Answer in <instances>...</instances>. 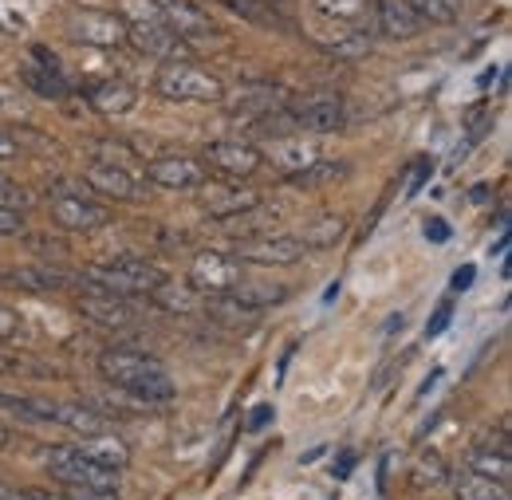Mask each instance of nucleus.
<instances>
[{
  "label": "nucleus",
  "mask_w": 512,
  "mask_h": 500,
  "mask_svg": "<svg viewBox=\"0 0 512 500\" xmlns=\"http://www.w3.org/2000/svg\"><path fill=\"white\" fill-rule=\"evenodd\" d=\"M99 375L107 378L115 390H127L138 402L154 406V402H170L178 394L174 378L166 371V363L158 355L146 351H130V347H111L99 355Z\"/></svg>",
  "instance_id": "nucleus-1"
},
{
  "label": "nucleus",
  "mask_w": 512,
  "mask_h": 500,
  "mask_svg": "<svg viewBox=\"0 0 512 500\" xmlns=\"http://www.w3.org/2000/svg\"><path fill=\"white\" fill-rule=\"evenodd\" d=\"M87 296H115V300H138L150 296L162 280H170V272L162 264L138 260V256H119L111 264H91L79 272Z\"/></svg>",
  "instance_id": "nucleus-2"
},
{
  "label": "nucleus",
  "mask_w": 512,
  "mask_h": 500,
  "mask_svg": "<svg viewBox=\"0 0 512 500\" xmlns=\"http://www.w3.org/2000/svg\"><path fill=\"white\" fill-rule=\"evenodd\" d=\"M154 91L170 103H225V83L190 60L166 63L154 75Z\"/></svg>",
  "instance_id": "nucleus-3"
},
{
  "label": "nucleus",
  "mask_w": 512,
  "mask_h": 500,
  "mask_svg": "<svg viewBox=\"0 0 512 500\" xmlns=\"http://www.w3.org/2000/svg\"><path fill=\"white\" fill-rule=\"evenodd\" d=\"M44 465H48V473L67 485V489H103V493H119V485H123V473L119 469H103V465H95L91 457H83L75 445H56V449H48L44 453Z\"/></svg>",
  "instance_id": "nucleus-4"
},
{
  "label": "nucleus",
  "mask_w": 512,
  "mask_h": 500,
  "mask_svg": "<svg viewBox=\"0 0 512 500\" xmlns=\"http://www.w3.org/2000/svg\"><path fill=\"white\" fill-rule=\"evenodd\" d=\"M233 256L241 264H264V268H288L300 264L304 256H312L308 245L296 233H260V237H237Z\"/></svg>",
  "instance_id": "nucleus-5"
},
{
  "label": "nucleus",
  "mask_w": 512,
  "mask_h": 500,
  "mask_svg": "<svg viewBox=\"0 0 512 500\" xmlns=\"http://www.w3.org/2000/svg\"><path fill=\"white\" fill-rule=\"evenodd\" d=\"M201 166L225 182H245L264 166V158H260V146L245 142V138H221L201 150Z\"/></svg>",
  "instance_id": "nucleus-6"
},
{
  "label": "nucleus",
  "mask_w": 512,
  "mask_h": 500,
  "mask_svg": "<svg viewBox=\"0 0 512 500\" xmlns=\"http://www.w3.org/2000/svg\"><path fill=\"white\" fill-rule=\"evenodd\" d=\"M67 36L75 44H87V48H123L127 44V24L119 20V12L75 8V12H67Z\"/></svg>",
  "instance_id": "nucleus-7"
},
{
  "label": "nucleus",
  "mask_w": 512,
  "mask_h": 500,
  "mask_svg": "<svg viewBox=\"0 0 512 500\" xmlns=\"http://www.w3.org/2000/svg\"><path fill=\"white\" fill-rule=\"evenodd\" d=\"M241 284V260L229 252L205 249L190 260V288L197 296H225Z\"/></svg>",
  "instance_id": "nucleus-8"
},
{
  "label": "nucleus",
  "mask_w": 512,
  "mask_h": 500,
  "mask_svg": "<svg viewBox=\"0 0 512 500\" xmlns=\"http://www.w3.org/2000/svg\"><path fill=\"white\" fill-rule=\"evenodd\" d=\"M52 221H56V229H64V233H99L103 225H111V205H99V201H91V197H75V193H67V189H56L52 193Z\"/></svg>",
  "instance_id": "nucleus-9"
},
{
  "label": "nucleus",
  "mask_w": 512,
  "mask_h": 500,
  "mask_svg": "<svg viewBox=\"0 0 512 500\" xmlns=\"http://www.w3.org/2000/svg\"><path fill=\"white\" fill-rule=\"evenodd\" d=\"M146 182L162 189H201L209 182V170L201 166V158H190V154H162L154 162H146Z\"/></svg>",
  "instance_id": "nucleus-10"
},
{
  "label": "nucleus",
  "mask_w": 512,
  "mask_h": 500,
  "mask_svg": "<svg viewBox=\"0 0 512 500\" xmlns=\"http://www.w3.org/2000/svg\"><path fill=\"white\" fill-rule=\"evenodd\" d=\"M0 284H12L20 292H67V288H83V276L52 264H24V268H0Z\"/></svg>",
  "instance_id": "nucleus-11"
},
{
  "label": "nucleus",
  "mask_w": 512,
  "mask_h": 500,
  "mask_svg": "<svg viewBox=\"0 0 512 500\" xmlns=\"http://www.w3.org/2000/svg\"><path fill=\"white\" fill-rule=\"evenodd\" d=\"M83 186L99 193V197H107V201H130L134 205V201L146 197V186L130 174L127 166H107V162H91L83 170Z\"/></svg>",
  "instance_id": "nucleus-12"
},
{
  "label": "nucleus",
  "mask_w": 512,
  "mask_h": 500,
  "mask_svg": "<svg viewBox=\"0 0 512 500\" xmlns=\"http://www.w3.org/2000/svg\"><path fill=\"white\" fill-rule=\"evenodd\" d=\"M205 193L197 197L201 201V213H209L213 221H229V217H241L249 213L253 205H260L264 197L256 189H245L241 182H221V186H201Z\"/></svg>",
  "instance_id": "nucleus-13"
},
{
  "label": "nucleus",
  "mask_w": 512,
  "mask_h": 500,
  "mask_svg": "<svg viewBox=\"0 0 512 500\" xmlns=\"http://www.w3.org/2000/svg\"><path fill=\"white\" fill-rule=\"evenodd\" d=\"M127 44H134L142 56H154V60L162 63H174L190 56V44L178 40L166 24H134V28H127Z\"/></svg>",
  "instance_id": "nucleus-14"
},
{
  "label": "nucleus",
  "mask_w": 512,
  "mask_h": 500,
  "mask_svg": "<svg viewBox=\"0 0 512 500\" xmlns=\"http://www.w3.org/2000/svg\"><path fill=\"white\" fill-rule=\"evenodd\" d=\"M158 12H162V24L178 36V40H201L209 32H217V24L209 20L205 8H197L193 0H158Z\"/></svg>",
  "instance_id": "nucleus-15"
},
{
  "label": "nucleus",
  "mask_w": 512,
  "mask_h": 500,
  "mask_svg": "<svg viewBox=\"0 0 512 500\" xmlns=\"http://www.w3.org/2000/svg\"><path fill=\"white\" fill-rule=\"evenodd\" d=\"M292 119L296 130H308V134H335L347 123V111H343V99L339 95H316L300 107H292Z\"/></svg>",
  "instance_id": "nucleus-16"
},
{
  "label": "nucleus",
  "mask_w": 512,
  "mask_h": 500,
  "mask_svg": "<svg viewBox=\"0 0 512 500\" xmlns=\"http://www.w3.org/2000/svg\"><path fill=\"white\" fill-rule=\"evenodd\" d=\"M260 158H268L284 178H292V174H300L304 166H312L316 158H320V150L312 146V142H304V138H276V142H268L264 150H260Z\"/></svg>",
  "instance_id": "nucleus-17"
},
{
  "label": "nucleus",
  "mask_w": 512,
  "mask_h": 500,
  "mask_svg": "<svg viewBox=\"0 0 512 500\" xmlns=\"http://www.w3.org/2000/svg\"><path fill=\"white\" fill-rule=\"evenodd\" d=\"M201 312L205 319H213V323H221V327H229V331H253L256 323H260V315L256 308L249 304H241L233 292H225V296H209L205 304H201Z\"/></svg>",
  "instance_id": "nucleus-18"
},
{
  "label": "nucleus",
  "mask_w": 512,
  "mask_h": 500,
  "mask_svg": "<svg viewBox=\"0 0 512 500\" xmlns=\"http://www.w3.org/2000/svg\"><path fill=\"white\" fill-rule=\"evenodd\" d=\"M79 312H83V319H91L95 327H107V331L130 327L138 319V312L130 308V300H115V296H83Z\"/></svg>",
  "instance_id": "nucleus-19"
},
{
  "label": "nucleus",
  "mask_w": 512,
  "mask_h": 500,
  "mask_svg": "<svg viewBox=\"0 0 512 500\" xmlns=\"http://www.w3.org/2000/svg\"><path fill=\"white\" fill-rule=\"evenodd\" d=\"M87 103H91V111H99V115H130L134 103H138V91H134L130 83H123V79H107V83H95V87H91Z\"/></svg>",
  "instance_id": "nucleus-20"
},
{
  "label": "nucleus",
  "mask_w": 512,
  "mask_h": 500,
  "mask_svg": "<svg viewBox=\"0 0 512 500\" xmlns=\"http://www.w3.org/2000/svg\"><path fill=\"white\" fill-rule=\"evenodd\" d=\"M52 426H64L79 438H95V434H107L111 422L99 414V410H87V406H71V402H56V418Z\"/></svg>",
  "instance_id": "nucleus-21"
},
{
  "label": "nucleus",
  "mask_w": 512,
  "mask_h": 500,
  "mask_svg": "<svg viewBox=\"0 0 512 500\" xmlns=\"http://www.w3.org/2000/svg\"><path fill=\"white\" fill-rule=\"evenodd\" d=\"M422 28H426V24H422L402 0H383V4H379V32H383L386 40H414Z\"/></svg>",
  "instance_id": "nucleus-22"
},
{
  "label": "nucleus",
  "mask_w": 512,
  "mask_h": 500,
  "mask_svg": "<svg viewBox=\"0 0 512 500\" xmlns=\"http://www.w3.org/2000/svg\"><path fill=\"white\" fill-rule=\"evenodd\" d=\"M296 237L308 245V252L335 249V245L347 237V217H339V213H323V217H316L312 225H304Z\"/></svg>",
  "instance_id": "nucleus-23"
},
{
  "label": "nucleus",
  "mask_w": 512,
  "mask_h": 500,
  "mask_svg": "<svg viewBox=\"0 0 512 500\" xmlns=\"http://www.w3.org/2000/svg\"><path fill=\"white\" fill-rule=\"evenodd\" d=\"M83 457H91L95 465H103V469H127L130 465V449L123 445L119 438H111V434H95V438H83L75 445Z\"/></svg>",
  "instance_id": "nucleus-24"
},
{
  "label": "nucleus",
  "mask_w": 512,
  "mask_h": 500,
  "mask_svg": "<svg viewBox=\"0 0 512 500\" xmlns=\"http://www.w3.org/2000/svg\"><path fill=\"white\" fill-rule=\"evenodd\" d=\"M465 469H473V473H481L489 481H501V485L512 481V457L509 453H497V449H485V445H473L465 453Z\"/></svg>",
  "instance_id": "nucleus-25"
},
{
  "label": "nucleus",
  "mask_w": 512,
  "mask_h": 500,
  "mask_svg": "<svg viewBox=\"0 0 512 500\" xmlns=\"http://www.w3.org/2000/svg\"><path fill=\"white\" fill-rule=\"evenodd\" d=\"M453 497L457 500H509V485L489 481V477L465 469V473H457V481H453Z\"/></svg>",
  "instance_id": "nucleus-26"
},
{
  "label": "nucleus",
  "mask_w": 512,
  "mask_h": 500,
  "mask_svg": "<svg viewBox=\"0 0 512 500\" xmlns=\"http://www.w3.org/2000/svg\"><path fill=\"white\" fill-rule=\"evenodd\" d=\"M339 178H347V162L316 158L312 166H304L300 174H292V178H284V182L296 189H323V186H331V182H339Z\"/></svg>",
  "instance_id": "nucleus-27"
},
{
  "label": "nucleus",
  "mask_w": 512,
  "mask_h": 500,
  "mask_svg": "<svg viewBox=\"0 0 512 500\" xmlns=\"http://www.w3.org/2000/svg\"><path fill=\"white\" fill-rule=\"evenodd\" d=\"M154 308H162V312L170 315H193L201 308V300H197V292L193 288H178V284H170V280H162L150 296H146Z\"/></svg>",
  "instance_id": "nucleus-28"
},
{
  "label": "nucleus",
  "mask_w": 512,
  "mask_h": 500,
  "mask_svg": "<svg viewBox=\"0 0 512 500\" xmlns=\"http://www.w3.org/2000/svg\"><path fill=\"white\" fill-rule=\"evenodd\" d=\"M233 296H237L241 304L256 308V312H268V308L284 304V300L292 296V288H288V284H237Z\"/></svg>",
  "instance_id": "nucleus-29"
},
{
  "label": "nucleus",
  "mask_w": 512,
  "mask_h": 500,
  "mask_svg": "<svg viewBox=\"0 0 512 500\" xmlns=\"http://www.w3.org/2000/svg\"><path fill=\"white\" fill-rule=\"evenodd\" d=\"M422 24H434V28H446L461 20V0H402Z\"/></svg>",
  "instance_id": "nucleus-30"
},
{
  "label": "nucleus",
  "mask_w": 512,
  "mask_h": 500,
  "mask_svg": "<svg viewBox=\"0 0 512 500\" xmlns=\"http://www.w3.org/2000/svg\"><path fill=\"white\" fill-rule=\"evenodd\" d=\"M410 477H414V485H418V489H438V485H446V477H449L446 457H442V453H434V449L418 453V461H414Z\"/></svg>",
  "instance_id": "nucleus-31"
},
{
  "label": "nucleus",
  "mask_w": 512,
  "mask_h": 500,
  "mask_svg": "<svg viewBox=\"0 0 512 500\" xmlns=\"http://www.w3.org/2000/svg\"><path fill=\"white\" fill-rule=\"evenodd\" d=\"M320 48L327 56H335V60L343 63H359L371 56V36H363V32H351V36H335V40H320Z\"/></svg>",
  "instance_id": "nucleus-32"
},
{
  "label": "nucleus",
  "mask_w": 512,
  "mask_h": 500,
  "mask_svg": "<svg viewBox=\"0 0 512 500\" xmlns=\"http://www.w3.org/2000/svg\"><path fill=\"white\" fill-rule=\"evenodd\" d=\"M20 79H24L36 95H44V99H67V91H71L64 83V75H60V71H48V67H24Z\"/></svg>",
  "instance_id": "nucleus-33"
},
{
  "label": "nucleus",
  "mask_w": 512,
  "mask_h": 500,
  "mask_svg": "<svg viewBox=\"0 0 512 500\" xmlns=\"http://www.w3.org/2000/svg\"><path fill=\"white\" fill-rule=\"evenodd\" d=\"M119 20L134 28V24H162L158 0H119Z\"/></svg>",
  "instance_id": "nucleus-34"
},
{
  "label": "nucleus",
  "mask_w": 512,
  "mask_h": 500,
  "mask_svg": "<svg viewBox=\"0 0 512 500\" xmlns=\"http://www.w3.org/2000/svg\"><path fill=\"white\" fill-rule=\"evenodd\" d=\"M316 8H320L323 16H335V20L355 24V20H363L367 0H316Z\"/></svg>",
  "instance_id": "nucleus-35"
},
{
  "label": "nucleus",
  "mask_w": 512,
  "mask_h": 500,
  "mask_svg": "<svg viewBox=\"0 0 512 500\" xmlns=\"http://www.w3.org/2000/svg\"><path fill=\"white\" fill-rule=\"evenodd\" d=\"M91 150L99 154L95 162H107V166H123V162H134V150L123 146V142H91Z\"/></svg>",
  "instance_id": "nucleus-36"
},
{
  "label": "nucleus",
  "mask_w": 512,
  "mask_h": 500,
  "mask_svg": "<svg viewBox=\"0 0 512 500\" xmlns=\"http://www.w3.org/2000/svg\"><path fill=\"white\" fill-rule=\"evenodd\" d=\"M434 178V158H422L418 166H414V178H410V189H406V197H418L422 186Z\"/></svg>",
  "instance_id": "nucleus-37"
},
{
  "label": "nucleus",
  "mask_w": 512,
  "mask_h": 500,
  "mask_svg": "<svg viewBox=\"0 0 512 500\" xmlns=\"http://www.w3.org/2000/svg\"><path fill=\"white\" fill-rule=\"evenodd\" d=\"M449 319H453V304L446 300L438 312L430 315V323H426V339H438V335H442V331L449 327Z\"/></svg>",
  "instance_id": "nucleus-38"
},
{
  "label": "nucleus",
  "mask_w": 512,
  "mask_h": 500,
  "mask_svg": "<svg viewBox=\"0 0 512 500\" xmlns=\"http://www.w3.org/2000/svg\"><path fill=\"white\" fill-rule=\"evenodd\" d=\"M20 233H24V213L0 209V237H20Z\"/></svg>",
  "instance_id": "nucleus-39"
},
{
  "label": "nucleus",
  "mask_w": 512,
  "mask_h": 500,
  "mask_svg": "<svg viewBox=\"0 0 512 500\" xmlns=\"http://www.w3.org/2000/svg\"><path fill=\"white\" fill-rule=\"evenodd\" d=\"M20 335V312L0 304V339H16Z\"/></svg>",
  "instance_id": "nucleus-40"
},
{
  "label": "nucleus",
  "mask_w": 512,
  "mask_h": 500,
  "mask_svg": "<svg viewBox=\"0 0 512 500\" xmlns=\"http://www.w3.org/2000/svg\"><path fill=\"white\" fill-rule=\"evenodd\" d=\"M473 280H477V268H473V264H465V268H457V272H453L449 288L461 296V292H469V288H473Z\"/></svg>",
  "instance_id": "nucleus-41"
},
{
  "label": "nucleus",
  "mask_w": 512,
  "mask_h": 500,
  "mask_svg": "<svg viewBox=\"0 0 512 500\" xmlns=\"http://www.w3.org/2000/svg\"><path fill=\"white\" fill-rule=\"evenodd\" d=\"M217 4H225L229 12H241L249 20H260V0H217Z\"/></svg>",
  "instance_id": "nucleus-42"
},
{
  "label": "nucleus",
  "mask_w": 512,
  "mask_h": 500,
  "mask_svg": "<svg viewBox=\"0 0 512 500\" xmlns=\"http://www.w3.org/2000/svg\"><path fill=\"white\" fill-rule=\"evenodd\" d=\"M351 469H355V453H351V449H343V453L335 457L331 473H335V481H347V477H351Z\"/></svg>",
  "instance_id": "nucleus-43"
},
{
  "label": "nucleus",
  "mask_w": 512,
  "mask_h": 500,
  "mask_svg": "<svg viewBox=\"0 0 512 500\" xmlns=\"http://www.w3.org/2000/svg\"><path fill=\"white\" fill-rule=\"evenodd\" d=\"M20 154V138L12 130H0V162H12Z\"/></svg>",
  "instance_id": "nucleus-44"
},
{
  "label": "nucleus",
  "mask_w": 512,
  "mask_h": 500,
  "mask_svg": "<svg viewBox=\"0 0 512 500\" xmlns=\"http://www.w3.org/2000/svg\"><path fill=\"white\" fill-rule=\"evenodd\" d=\"M272 414H276V410H272V406H268V402H260V406H256L253 410V418H249V422H245V430H264V426H268V422H272Z\"/></svg>",
  "instance_id": "nucleus-45"
},
{
  "label": "nucleus",
  "mask_w": 512,
  "mask_h": 500,
  "mask_svg": "<svg viewBox=\"0 0 512 500\" xmlns=\"http://www.w3.org/2000/svg\"><path fill=\"white\" fill-rule=\"evenodd\" d=\"M449 237H453V229H449V225H446V221H442V217L426 225V241H434V245H446Z\"/></svg>",
  "instance_id": "nucleus-46"
},
{
  "label": "nucleus",
  "mask_w": 512,
  "mask_h": 500,
  "mask_svg": "<svg viewBox=\"0 0 512 500\" xmlns=\"http://www.w3.org/2000/svg\"><path fill=\"white\" fill-rule=\"evenodd\" d=\"M67 500H119L115 493H103V489H67Z\"/></svg>",
  "instance_id": "nucleus-47"
},
{
  "label": "nucleus",
  "mask_w": 512,
  "mask_h": 500,
  "mask_svg": "<svg viewBox=\"0 0 512 500\" xmlns=\"http://www.w3.org/2000/svg\"><path fill=\"white\" fill-rule=\"evenodd\" d=\"M28 245H32L36 252H56V256H67V245H64V241H52V237H32Z\"/></svg>",
  "instance_id": "nucleus-48"
},
{
  "label": "nucleus",
  "mask_w": 512,
  "mask_h": 500,
  "mask_svg": "<svg viewBox=\"0 0 512 500\" xmlns=\"http://www.w3.org/2000/svg\"><path fill=\"white\" fill-rule=\"evenodd\" d=\"M24 500H67L60 493H48V489H24Z\"/></svg>",
  "instance_id": "nucleus-49"
},
{
  "label": "nucleus",
  "mask_w": 512,
  "mask_h": 500,
  "mask_svg": "<svg viewBox=\"0 0 512 500\" xmlns=\"http://www.w3.org/2000/svg\"><path fill=\"white\" fill-rule=\"evenodd\" d=\"M0 500H24V489H12V485L0 481Z\"/></svg>",
  "instance_id": "nucleus-50"
},
{
  "label": "nucleus",
  "mask_w": 512,
  "mask_h": 500,
  "mask_svg": "<svg viewBox=\"0 0 512 500\" xmlns=\"http://www.w3.org/2000/svg\"><path fill=\"white\" fill-rule=\"evenodd\" d=\"M12 371H16V359L8 351H0V375H12Z\"/></svg>",
  "instance_id": "nucleus-51"
},
{
  "label": "nucleus",
  "mask_w": 512,
  "mask_h": 500,
  "mask_svg": "<svg viewBox=\"0 0 512 500\" xmlns=\"http://www.w3.org/2000/svg\"><path fill=\"white\" fill-rule=\"evenodd\" d=\"M438 382H442V371H434V375L426 378V386H422V390H418V394H422V398H426V394H430V390H434V386H438Z\"/></svg>",
  "instance_id": "nucleus-52"
},
{
  "label": "nucleus",
  "mask_w": 512,
  "mask_h": 500,
  "mask_svg": "<svg viewBox=\"0 0 512 500\" xmlns=\"http://www.w3.org/2000/svg\"><path fill=\"white\" fill-rule=\"evenodd\" d=\"M473 201H477V205H485V201H489V186H477V189H473Z\"/></svg>",
  "instance_id": "nucleus-53"
},
{
  "label": "nucleus",
  "mask_w": 512,
  "mask_h": 500,
  "mask_svg": "<svg viewBox=\"0 0 512 500\" xmlns=\"http://www.w3.org/2000/svg\"><path fill=\"white\" fill-rule=\"evenodd\" d=\"M335 296H339V280H335V284H331V288H327V292H323V304H331V300H335Z\"/></svg>",
  "instance_id": "nucleus-54"
},
{
  "label": "nucleus",
  "mask_w": 512,
  "mask_h": 500,
  "mask_svg": "<svg viewBox=\"0 0 512 500\" xmlns=\"http://www.w3.org/2000/svg\"><path fill=\"white\" fill-rule=\"evenodd\" d=\"M8 441H12V434H8V426L0 422V449H8Z\"/></svg>",
  "instance_id": "nucleus-55"
},
{
  "label": "nucleus",
  "mask_w": 512,
  "mask_h": 500,
  "mask_svg": "<svg viewBox=\"0 0 512 500\" xmlns=\"http://www.w3.org/2000/svg\"><path fill=\"white\" fill-rule=\"evenodd\" d=\"M4 182H8V174H4V170H0V186H4Z\"/></svg>",
  "instance_id": "nucleus-56"
}]
</instances>
